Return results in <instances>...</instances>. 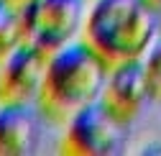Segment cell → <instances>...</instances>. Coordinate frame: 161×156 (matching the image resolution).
I'll list each match as a JSON object with an SVG mask.
<instances>
[{
	"instance_id": "3957f363",
	"label": "cell",
	"mask_w": 161,
	"mask_h": 156,
	"mask_svg": "<svg viewBox=\"0 0 161 156\" xmlns=\"http://www.w3.org/2000/svg\"><path fill=\"white\" fill-rule=\"evenodd\" d=\"M85 0H33L18 8L23 44L54 54L85 28Z\"/></svg>"
},
{
	"instance_id": "8992f818",
	"label": "cell",
	"mask_w": 161,
	"mask_h": 156,
	"mask_svg": "<svg viewBox=\"0 0 161 156\" xmlns=\"http://www.w3.org/2000/svg\"><path fill=\"white\" fill-rule=\"evenodd\" d=\"M100 97L120 120L130 125L151 103V87H148L143 59H128L113 64Z\"/></svg>"
},
{
	"instance_id": "277c9868",
	"label": "cell",
	"mask_w": 161,
	"mask_h": 156,
	"mask_svg": "<svg viewBox=\"0 0 161 156\" xmlns=\"http://www.w3.org/2000/svg\"><path fill=\"white\" fill-rule=\"evenodd\" d=\"M62 151L72 156H108L115 153L125 141L128 123L105 105L103 97L92 100L90 105L79 108L72 118L64 123Z\"/></svg>"
},
{
	"instance_id": "30bf717a",
	"label": "cell",
	"mask_w": 161,
	"mask_h": 156,
	"mask_svg": "<svg viewBox=\"0 0 161 156\" xmlns=\"http://www.w3.org/2000/svg\"><path fill=\"white\" fill-rule=\"evenodd\" d=\"M8 3L18 10V8H23V5H28V3H33V0H8Z\"/></svg>"
},
{
	"instance_id": "6da1fadb",
	"label": "cell",
	"mask_w": 161,
	"mask_h": 156,
	"mask_svg": "<svg viewBox=\"0 0 161 156\" xmlns=\"http://www.w3.org/2000/svg\"><path fill=\"white\" fill-rule=\"evenodd\" d=\"M110 64L85 38L49 54L44 85L38 92V113L49 123H67L72 115L103 95Z\"/></svg>"
},
{
	"instance_id": "9c48e42d",
	"label": "cell",
	"mask_w": 161,
	"mask_h": 156,
	"mask_svg": "<svg viewBox=\"0 0 161 156\" xmlns=\"http://www.w3.org/2000/svg\"><path fill=\"white\" fill-rule=\"evenodd\" d=\"M143 67L148 77V87H151V100L161 103V38H156L153 46L143 56Z\"/></svg>"
},
{
	"instance_id": "5b68a950",
	"label": "cell",
	"mask_w": 161,
	"mask_h": 156,
	"mask_svg": "<svg viewBox=\"0 0 161 156\" xmlns=\"http://www.w3.org/2000/svg\"><path fill=\"white\" fill-rule=\"evenodd\" d=\"M49 54L31 44H18L15 51L0 64V105L23 103L31 105L38 100L44 85Z\"/></svg>"
},
{
	"instance_id": "7c38bea8",
	"label": "cell",
	"mask_w": 161,
	"mask_h": 156,
	"mask_svg": "<svg viewBox=\"0 0 161 156\" xmlns=\"http://www.w3.org/2000/svg\"><path fill=\"white\" fill-rule=\"evenodd\" d=\"M3 5H8V0H0V8H3Z\"/></svg>"
},
{
	"instance_id": "8fae6325",
	"label": "cell",
	"mask_w": 161,
	"mask_h": 156,
	"mask_svg": "<svg viewBox=\"0 0 161 156\" xmlns=\"http://www.w3.org/2000/svg\"><path fill=\"white\" fill-rule=\"evenodd\" d=\"M151 3H153V5H156V8H161V0H151Z\"/></svg>"
},
{
	"instance_id": "52a82bcc",
	"label": "cell",
	"mask_w": 161,
	"mask_h": 156,
	"mask_svg": "<svg viewBox=\"0 0 161 156\" xmlns=\"http://www.w3.org/2000/svg\"><path fill=\"white\" fill-rule=\"evenodd\" d=\"M38 136V120L31 105L3 103L0 105V156L31 153Z\"/></svg>"
},
{
	"instance_id": "7a4b0ae2",
	"label": "cell",
	"mask_w": 161,
	"mask_h": 156,
	"mask_svg": "<svg viewBox=\"0 0 161 156\" xmlns=\"http://www.w3.org/2000/svg\"><path fill=\"white\" fill-rule=\"evenodd\" d=\"M158 23L161 8L151 0H95L85 18L82 38L113 67L143 59L158 36Z\"/></svg>"
},
{
	"instance_id": "ba28073f",
	"label": "cell",
	"mask_w": 161,
	"mask_h": 156,
	"mask_svg": "<svg viewBox=\"0 0 161 156\" xmlns=\"http://www.w3.org/2000/svg\"><path fill=\"white\" fill-rule=\"evenodd\" d=\"M18 44H23L21 23H18V10L8 3V5L0 8V64L15 51Z\"/></svg>"
}]
</instances>
